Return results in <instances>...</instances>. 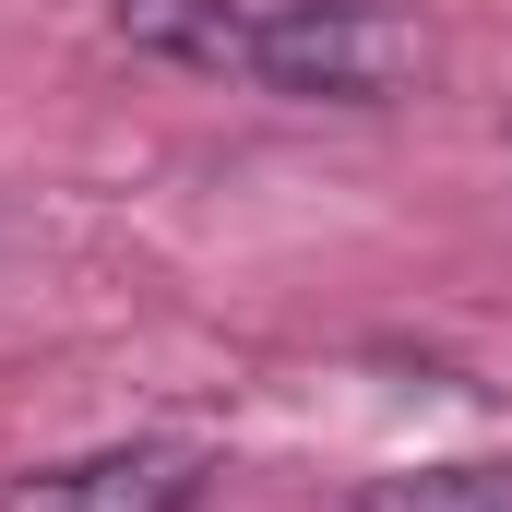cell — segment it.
Masks as SVG:
<instances>
[{"label":"cell","mask_w":512,"mask_h":512,"mask_svg":"<svg viewBox=\"0 0 512 512\" xmlns=\"http://www.w3.org/2000/svg\"><path fill=\"white\" fill-rule=\"evenodd\" d=\"M120 12V36L143 60H179V72H215V84H239L251 72V24L262 0H108Z\"/></svg>","instance_id":"cell-3"},{"label":"cell","mask_w":512,"mask_h":512,"mask_svg":"<svg viewBox=\"0 0 512 512\" xmlns=\"http://www.w3.org/2000/svg\"><path fill=\"white\" fill-rule=\"evenodd\" d=\"M203 489H215V453L203 441H108V453H72V465L12 477L0 512H191Z\"/></svg>","instance_id":"cell-2"},{"label":"cell","mask_w":512,"mask_h":512,"mask_svg":"<svg viewBox=\"0 0 512 512\" xmlns=\"http://www.w3.org/2000/svg\"><path fill=\"white\" fill-rule=\"evenodd\" d=\"M417 72H429V24L393 0H262L239 84L298 108H393Z\"/></svg>","instance_id":"cell-1"},{"label":"cell","mask_w":512,"mask_h":512,"mask_svg":"<svg viewBox=\"0 0 512 512\" xmlns=\"http://www.w3.org/2000/svg\"><path fill=\"white\" fill-rule=\"evenodd\" d=\"M358 512H512V465H393L358 477Z\"/></svg>","instance_id":"cell-4"}]
</instances>
